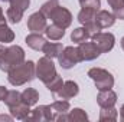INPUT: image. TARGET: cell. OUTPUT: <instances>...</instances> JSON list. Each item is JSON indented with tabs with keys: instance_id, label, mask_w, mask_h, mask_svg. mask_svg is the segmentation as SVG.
<instances>
[{
	"instance_id": "1",
	"label": "cell",
	"mask_w": 124,
	"mask_h": 122,
	"mask_svg": "<svg viewBox=\"0 0 124 122\" xmlns=\"http://www.w3.org/2000/svg\"><path fill=\"white\" fill-rule=\"evenodd\" d=\"M36 78V65L32 61L22 62L7 72V81L13 86H22Z\"/></svg>"
},
{
	"instance_id": "2",
	"label": "cell",
	"mask_w": 124,
	"mask_h": 122,
	"mask_svg": "<svg viewBox=\"0 0 124 122\" xmlns=\"http://www.w3.org/2000/svg\"><path fill=\"white\" fill-rule=\"evenodd\" d=\"M22 62H25V50L20 46L12 45L6 47L0 45V70L7 73L12 68L20 65Z\"/></svg>"
},
{
	"instance_id": "3",
	"label": "cell",
	"mask_w": 124,
	"mask_h": 122,
	"mask_svg": "<svg viewBox=\"0 0 124 122\" xmlns=\"http://www.w3.org/2000/svg\"><path fill=\"white\" fill-rule=\"evenodd\" d=\"M88 76L94 81L95 88L98 91L111 89L114 86V76L102 68H91L88 70Z\"/></svg>"
},
{
	"instance_id": "4",
	"label": "cell",
	"mask_w": 124,
	"mask_h": 122,
	"mask_svg": "<svg viewBox=\"0 0 124 122\" xmlns=\"http://www.w3.org/2000/svg\"><path fill=\"white\" fill-rule=\"evenodd\" d=\"M58 73L55 69V63L52 62L51 58L43 56L38 61V63H36V78H39L43 83H48Z\"/></svg>"
},
{
	"instance_id": "5",
	"label": "cell",
	"mask_w": 124,
	"mask_h": 122,
	"mask_svg": "<svg viewBox=\"0 0 124 122\" xmlns=\"http://www.w3.org/2000/svg\"><path fill=\"white\" fill-rule=\"evenodd\" d=\"M58 62L61 65L62 69H71L75 65H78L79 62H82L81 55L78 52V47L74 46H66L63 47V50L61 52V55L58 56Z\"/></svg>"
},
{
	"instance_id": "6",
	"label": "cell",
	"mask_w": 124,
	"mask_h": 122,
	"mask_svg": "<svg viewBox=\"0 0 124 122\" xmlns=\"http://www.w3.org/2000/svg\"><path fill=\"white\" fill-rule=\"evenodd\" d=\"M91 40L98 46V49L101 50V53L110 52L114 47V43H116V37L110 32H98V33L93 34Z\"/></svg>"
},
{
	"instance_id": "7",
	"label": "cell",
	"mask_w": 124,
	"mask_h": 122,
	"mask_svg": "<svg viewBox=\"0 0 124 122\" xmlns=\"http://www.w3.org/2000/svg\"><path fill=\"white\" fill-rule=\"evenodd\" d=\"M48 19H51L56 26H59L62 29H68L71 26V23H72V14H71V12L66 7H62L61 4L51 13V16Z\"/></svg>"
},
{
	"instance_id": "8",
	"label": "cell",
	"mask_w": 124,
	"mask_h": 122,
	"mask_svg": "<svg viewBox=\"0 0 124 122\" xmlns=\"http://www.w3.org/2000/svg\"><path fill=\"white\" fill-rule=\"evenodd\" d=\"M79 93V86L77 82L74 81H66L62 83V86L54 93L55 99H63V101H69L72 98H75Z\"/></svg>"
},
{
	"instance_id": "9",
	"label": "cell",
	"mask_w": 124,
	"mask_h": 122,
	"mask_svg": "<svg viewBox=\"0 0 124 122\" xmlns=\"http://www.w3.org/2000/svg\"><path fill=\"white\" fill-rule=\"evenodd\" d=\"M46 26H48V23H46V16H45L40 10L32 13L31 16L28 17V29H29L32 33H42V32H45Z\"/></svg>"
},
{
	"instance_id": "10",
	"label": "cell",
	"mask_w": 124,
	"mask_h": 122,
	"mask_svg": "<svg viewBox=\"0 0 124 122\" xmlns=\"http://www.w3.org/2000/svg\"><path fill=\"white\" fill-rule=\"evenodd\" d=\"M26 121H36V122H46V121H54V115L51 111L49 105H39L36 106L31 114L28 115Z\"/></svg>"
},
{
	"instance_id": "11",
	"label": "cell",
	"mask_w": 124,
	"mask_h": 122,
	"mask_svg": "<svg viewBox=\"0 0 124 122\" xmlns=\"http://www.w3.org/2000/svg\"><path fill=\"white\" fill-rule=\"evenodd\" d=\"M78 52L81 55V59L82 62H88V61H94L97 59L100 55H101V50L98 49V46L94 43V42H84V43H79L78 46Z\"/></svg>"
},
{
	"instance_id": "12",
	"label": "cell",
	"mask_w": 124,
	"mask_h": 122,
	"mask_svg": "<svg viewBox=\"0 0 124 122\" xmlns=\"http://www.w3.org/2000/svg\"><path fill=\"white\" fill-rule=\"evenodd\" d=\"M97 103L100 105V108H110V106H114V105L117 103V93L113 91V89L98 91Z\"/></svg>"
},
{
	"instance_id": "13",
	"label": "cell",
	"mask_w": 124,
	"mask_h": 122,
	"mask_svg": "<svg viewBox=\"0 0 124 122\" xmlns=\"http://www.w3.org/2000/svg\"><path fill=\"white\" fill-rule=\"evenodd\" d=\"M116 20H117L116 16H114L111 12H108V10H98V12H97L95 22H97V25H98L101 29H108V27L114 26Z\"/></svg>"
},
{
	"instance_id": "14",
	"label": "cell",
	"mask_w": 124,
	"mask_h": 122,
	"mask_svg": "<svg viewBox=\"0 0 124 122\" xmlns=\"http://www.w3.org/2000/svg\"><path fill=\"white\" fill-rule=\"evenodd\" d=\"M29 108H31L29 105H26V103H23V102H19V103L10 106L9 111H10V115H12L15 119H17V121H26L28 115L31 114V109H29Z\"/></svg>"
},
{
	"instance_id": "15",
	"label": "cell",
	"mask_w": 124,
	"mask_h": 122,
	"mask_svg": "<svg viewBox=\"0 0 124 122\" xmlns=\"http://www.w3.org/2000/svg\"><path fill=\"white\" fill-rule=\"evenodd\" d=\"M25 42L33 50H42L43 46L46 45V39L40 33H31V34H28L26 39H25Z\"/></svg>"
},
{
	"instance_id": "16",
	"label": "cell",
	"mask_w": 124,
	"mask_h": 122,
	"mask_svg": "<svg viewBox=\"0 0 124 122\" xmlns=\"http://www.w3.org/2000/svg\"><path fill=\"white\" fill-rule=\"evenodd\" d=\"M51 111H52V115H54V121H56V118L59 115L63 114H68V111L71 109V105L68 101H63V99H56L55 102H52L51 105Z\"/></svg>"
},
{
	"instance_id": "17",
	"label": "cell",
	"mask_w": 124,
	"mask_h": 122,
	"mask_svg": "<svg viewBox=\"0 0 124 122\" xmlns=\"http://www.w3.org/2000/svg\"><path fill=\"white\" fill-rule=\"evenodd\" d=\"M63 50V46H62V43H54V42H46V45L43 46V49H42V52L45 53V56H48V58H51V59H56L59 55H61V52Z\"/></svg>"
},
{
	"instance_id": "18",
	"label": "cell",
	"mask_w": 124,
	"mask_h": 122,
	"mask_svg": "<svg viewBox=\"0 0 124 122\" xmlns=\"http://www.w3.org/2000/svg\"><path fill=\"white\" fill-rule=\"evenodd\" d=\"M39 101V92L33 88H26L22 92V102L29 105V106H35Z\"/></svg>"
},
{
	"instance_id": "19",
	"label": "cell",
	"mask_w": 124,
	"mask_h": 122,
	"mask_svg": "<svg viewBox=\"0 0 124 122\" xmlns=\"http://www.w3.org/2000/svg\"><path fill=\"white\" fill-rule=\"evenodd\" d=\"M118 118V111L114 108V106H110V108H101L100 111V121L101 122H114L117 121Z\"/></svg>"
},
{
	"instance_id": "20",
	"label": "cell",
	"mask_w": 124,
	"mask_h": 122,
	"mask_svg": "<svg viewBox=\"0 0 124 122\" xmlns=\"http://www.w3.org/2000/svg\"><path fill=\"white\" fill-rule=\"evenodd\" d=\"M46 34V37L49 40H61L62 37L65 36V29H62L59 26H56L55 23L51 25V26H46V29L43 32Z\"/></svg>"
},
{
	"instance_id": "21",
	"label": "cell",
	"mask_w": 124,
	"mask_h": 122,
	"mask_svg": "<svg viewBox=\"0 0 124 122\" xmlns=\"http://www.w3.org/2000/svg\"><path fill=\"white\" fill-rule=\"evenodd\" d=\"M90 39H91V34H90V32L87 30L85 27H77L71 33V40L75 42V43H78V45L84 43V42H87Z\"/></svg>"
},
{
	"instance_id": "22",
	"label": "cell",
	"mask_w": 124,
	"mask_h": 122,
	"mask_svg": "<svg viewBox=\"0 0 124 122\" xmlns=\"http://www.w3.org/2000/svg\"><path fill=\"white\" fill-rule=\"evenodd\" d=\"M68 121L69 122H87L88 121V115L84 109L81 108H74L72 111H68L66 114Z\"/></svg>"
},
{
	"instance_id": "23",
	"label": "cell",
	"mask_w": 124,
	"mask_h": 122,
	"mask_svg": "<svg viewBox=\"0 0 124 122\" xmlns=\"http://www.w3.org/2000/svg\"><path fill=\"white\" fill-rule=\"evenodd\" d=\"M23 13H25V10L19 9V7H15V6H10L7 9V12H6V19L10 23H15L16 25V23H19L23 19Z\"/></svg>"
},
{
	"instance_id": "24",
	"label": "cell",
	"mask_w": 124,
	"mask_h": 122,
	"mask_svg": "<svg viewBox=\"0 0 124 122\" xmlns=\"http://www.w3.org/2000/svg\"><path fill=\"white\" fill-rule=\"evenodd\" d=\"M13 40L15 32L7 26V23H0V43H10Z\"/></svg>"
},
{
	"instance_id": "25",
	"label": "cell",
	"mask_w": 124,
	"mask_h": 122,
	"mask_svg": "<svg viewBox=\"0 0 124 122\" xmlns=\"http://www.w3.org/2000/svg\"><path fill=\"white\" fill-rule=\"evenodd\" d=\"M19 102H22V93L19 91H9L7 92V95H6V98H4V103L10 108V106H13V105H16V103H19Z\"/></svg>"
},
{
	"instance_id": "26",
	"label": "cell",
	"mask_w": 124,
	"mask_h": 122,
	"mask_svg": "<svg viewBox=\"0 0 124 122\" xmlns=\"http://www.w3.org/2000/svg\"><path fill=\"white\" fill-rule=\"evenodd\" d=\"M59 6V3H58V0H48V1H45L43 4H42V7H40V12L46 16V19L51 16V13L56 9Z\"/></svg>"
},
{
	"instance_id": "27",
	"label": "cell",
	"mask_w": 124,
	"mask_h": 122,
	"mask_svg": "<svg viewBox=\"0 0 124 122\" xmlns=\"http://www.w3.org/2000/svg\"><path fill=\"white\" fill-rule=\"evenodd\" d=\"M62 83H63L62 78L59 76V75H56L54 79H51L48 83H45V86L48 88V91H51L52 93H55V92H56V91H58V89L62 86Z\"/></svg>"
},
{
	"instance_id": "28",
	"label": "cell",
	"mask_w": 124,
	"mask_h": 122,
	"mask_svg": "<svg viewBox=\"0 0 124 122\" xmlns=\"http://www.w3.org/2000/svg\"><path fill=\"white\" fill-rule=\"evenodd\" d=\"M81 7H88V9H94V10H100L101 7V0H78Z\"/></svg>"
},
{
	"instance_id": "29",
	"label": "cell",
	"mask_w": 124,
	"mask_h": 122,
	"mask_svg": "<svg viewBox=\"0 0 124 122\" xmlns=\"http://www.w3.org/2000/svg\"><path fill=\"white\" fill-rule=\"evenodd\" d=\"M10 6H15V7H19L22 10H26L31 4V0H9Z\"/></svg>"
},
{
	"instance_id": "30",
	"label": "cell",
	"mask_w": 124,
	"mask_h": 122,
	"mask_svg": "<svg viewBox=\"0 0 124 122\" xmlns=\"http://www.w3.org/2000/svg\"><path fill=\"white\" fill-rule=\"evenodd\" d=\"M113 14L116 16V19L124 20V4L120 6V7H117V9H114V10H113Z\"/></svg>"
},
{
	"instance_id": "31",
	"label": "cell",
	"mask_w": 124,
	"mask_h": 122,
	"mask_svg": "<svg viewBox=\"0 0 124 122\" xmlns=\"http://www.w3.org/2000/svg\"><path fill=\"white\" fill-rule=\"evenodd\" d=\"M107 3H108V6L114 10V9H117V7H120V6H123L124 0H107Z\"/></svg>"
},
{
	"instance_id": "32",
	"label": "cell",
	"mask_w": 124,
	"mask_h": 122,
	"mask_svg": "<svg viewBox=\"0 0 124 122\" xmlns=\"http://www.w3.org/2000/svg\"><path fill=\"white\" fill-rule=\"evenodd\" d=\"M7 92H9V91H7L4 86H0V102H1V101H4V98H6Z\"/></svg>"
},
{
	"instance_id": "33",
	"label": "cell",
	"mask_w": 124,
	"mask_h": 122,
	"mask_svg": "<svg viewBox=\"0 0 124 122\" xmlns=\"http://www.w3.org/2000/svg\"><path fill=\"white\" fill-rule=\"evenodd\" d=\"M13 119H15V118H13V116H9V115H0V122L1 121H13Z\"/></svg>"
},
{
	"instance_id": "34",
	"label": "cell",
	"mask_w": 124,
	"mask_h": 122,
	"mask_svg": "<svg viewBox=\"0 0 124 122\" xmlns=\"http://www.w3.org/2000/svg\"><path fill=\"white\" fill-rule=\"evenodd\" d=\"M0 23H6V19H4V14H3V9L0 7Z\"/></svg>"
},
{
	"instance_id": "35",
	"label": "cell",
	"mask_w": 124,
	"mask_h": 122,
	"mask_svg": "<svg viewBox=\"0 0 124 122\" xmlns=\"http://www.w3.org/2000/svg\"><path fill=\"white\" fill-rule=\"evenodd\" d=\"M120 119L124 122V103L121 105V108H120Z\"/></svg>"
},
{
	"instance_id": "36",
	"label": "cell",
	"mask_w": 124,
	"mask_h": 122,
	"mask_svg": "<svg viewBox=\"0 0 124 122\" xmlns=\"http://www.w3.org/2000/svg\"><path fill=\"white\" fill-rule=\"evenodd\" d=\"M121 47H123V50H124V36H123V39H121Z\"/></svg>"
},
{
	"instance_id": "37",
	"label": "cell",
	"mask_w": 124,
	"mask_h": 122,
	"mask_svg": "<svg viewBox=\"0 0 124 122\" xmlns=\"http://www.w3.org/2000/svg\"><path fill=\"white\" fill-rule=\"evenodd\" d=\"M1 1H9V0H1Z\"/></svg>"
}]
</instances>
